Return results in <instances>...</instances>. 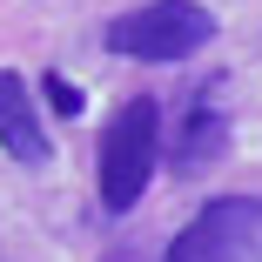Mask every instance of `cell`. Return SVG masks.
I'll use <instances>...</instances> for the list:
<instances>
[{
    "label": "cell",
    "mask_w": 262,
    "mask_h": 262,
    "mask_svg": "<svg viewBox=\"0 0 262 262\" xmlns=\"http://www.w3.org/2000/svg\"><path fill=\"white\" fill-rule=\"evenodd\" d=\"M222 141H229V128H222V115L215 108H195L188 121H182V141L168 148V162L182 168V175H195V168H208L222 155Z\"/></svg>",
    "instance_id": "5"
},
{
    "label": "cell",
    "mask_w": 262,
    "mask_h": 262,
    "mask_svg": "<svg viewBox=\"0 0 262 262\" xmlns=\"http://www.w3.org/2000/svg\"><path fill=\"white\" fill-rule=\"evenodd\" d=\"M162 262H262V195H215L175 229Z\"/></svg>",
    "instance_id": "3"
},
{
    "label": "cell",
    "mask_w": 262,
    "mask_h": 262,
    "mask_svg": "<svg viewBox=\"0 0 262 262\" xmlns=\"http://www.w3.org/2000/svg\"><path fill=\"white\" fill-rule=\"evenodd\" d=\"M108 54L121 61H148V68H168V61H195L208 40H215V14L202 0H141V7L108 20Z\"/></svg>",
    "instance_id": "2"
},
{
    "label": "cell",
    "mask_w": 262,
    "mask_h": 262,
    "mask_svg": "<svg viewBox=\"0 0 262 262\" xmlns=\"http://www.w3.org/2000/svg\"><path fill=\"white\" fill-rule=\"evenodd\" d=\"M155 168H162V108H155V94H128L121 108L108 115L101 148H94V188H101V208H108V215L141 208Z\"/></svg>",
    "instance_id": "1"
},
{
    "label": "cell",
    "mask_w": 262,
    "mask_h": 262,
    "mask_svg": "<svg viewBox=\"0 0 262 262\" xmlns=\"http://www.w3.org/2000/svg\"><path fill=\"white\" fill-rule=\"evenodd\" d=\"M40 94H47L54 115H81V88H74L68 74H40Z\"/></svg>",
    "instance_id": "6"
},
{
    "label": "cell",
    "mask_w": 262,
    "mask_h": 262,
    "mask_svg": "<svg viewBox=\"0 0 262 262\" xmlns=\"http://www.w3.org/2000/svg\"><path fill=\"white\" fill-rule=\"evenodd\" d=\"M0 148H7L20 168H40L47 155H54L47 121H40V94H34L14 68H0Z\"/></svg>",
    "instance_id": "4"
},
{
    "label": "cell",
    "mask_w": 262,
    "mask_h": 262,
    "mask_svg": "<svg viewBox=\"0 0 262 262\" xmlns=\"http://www.w3.org/2000/svg\"><path fill=\"white\" fill-rule=\"evenodd\" d=\"M108 262H121V255H108Z\"/></svg>",
    "instance_id": "7"
}]
</instances>
